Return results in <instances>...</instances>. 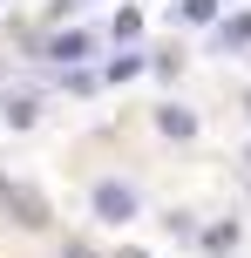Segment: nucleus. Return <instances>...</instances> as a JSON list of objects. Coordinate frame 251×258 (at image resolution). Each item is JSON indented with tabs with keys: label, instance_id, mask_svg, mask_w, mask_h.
I'll return each instance as SVG.
<instances>
[{
	"label": "nucleus",
	"instance_id": "nucleus-1",
	"mask_svg": "<svg viewBox=\"0 0 251 258\" xmlns=\"http://www.w3.org/2000/svg\"><path fill=\"white\" fill-rule=\"evenodd\" d=\"M0 204L14 211V224H27V231H48V204H41L34 190H21V183H7V177H0Z\"/></svg>",
	"mask_w": 251,
	"mask_h": 258
},
{
	"label": "nucleus",
	"instance_id": "nucleus-2",
	"mask_svg": "<svg viewBox=\"0 0 251 258\" xmlns=\"http://www.w3.org/2000/svg\"><path fill=\"white\" fill-rule=\"evenodd\" d=\"M95 211H102L109 224H129L136 218V190L129 183H95Z\"/></svg>",
	"mask_w": 251,
	"mask_h": 258
},
{
	"label": "nucleus",
	"instance_id": "nucleus-3",
	"mask_svg": "<svg viewBox=\"0 0 251 258\" xmlns=\"http://www.w3.org/2000/svg\"><path fill=\"white\" fill-rule=\"evenodd\" d=\"M89 54V34H61V41H48V61H81Z\"/></svg>",
	"mask_w": 251,
	"mask_h": 258
},
{
	"label": "nucleus",
	"instance_id": "nucleus-4",
	"mask_svg": "<svg viewBox=\"0 0 251 258\" xmlns=\"http://www.w3.org/2000/svg\"><path fill=\"white\" fill-rule=\"evenodd\" d=\"M217 41H224V48H244V41H251V14H238V21H217Z\"/></svg>",
	"mask_w": 251,
	"mask_h": 258
},
{
	"label": "nucleus",
	"instance_id": "nucleus-5",
	"mask_svg": "<svg viewBox=\"0 0 251 258\" xmlns=\"http://www.w3.org/2000/svg\"><path fill=\"white\" fill-rule=\"evenodd\" d=\"M177 21H217V0H177Z\"/></svg>",
	"mask_w": 251,
	"mask_h": 258
},
{
	"label": "nucleus",
	"instance_id": "nucleus-6",
	"mask_svg": "<svg viewBox=\"0 0 251 258\" xmlns=\"http://www.w3.org/2000/svg\"><path fill=\"white\" fill-rule=\"evenodd\" d=\"M129 75H143V54H122V61H109V82H129Z\"/></svg>",
	"mask_w": 251,
	"mask_h": 258
},
{
	"label": "nucleus",
	"instance_id": "nucleus-7",
	"mask_svg": "<svg viewBox=\"0 0 251 258\" xmlns=\"http://www.w3.org/2000/svg\"><path fill=\"white\" fill-rule=\"evenodd\" d=\"M116 34H122V41H136V34H143V14L122 7V14H116Z\"/></svg>",
	"mask_w": 251,
	"mask_h": 258
},
{
	"label": "nucleus",
	"instance_id": "nucleus-8",
	"mask_svg": "<svg viewBox=\"0 0 251 258\" xmlns=\"http://www.w3.org/2000/svg\"><path fill=\"white\" fill-rule=\"evenodd\" d=\"M163 129H170V136H190V129H197V122H190L184 109H163Z\"/></svg>",
	"mask_w": 251,
	"mask_h": 258
},
{
	"label": "nucleus",
	"instance_id": "nucleus-9",
	"mask_svg": "<svg viewBox=\"0 0 251 258\" xmlns=\"http://www.w3.org/2000/svg\"><path fill=\"white\" fill-rule=\"evenodd\" d=\"M122 258H143V251H122Z\"/></svg>",
	"mask_w": 251,
	"mask_h": 258
},
{
	"label": "nucleus",
	"instance_id": "nucleus-10",
	"mask_svg": "<svg viewBox=\"0 0 251 258\" xmlns=\"http://www.w3.org/2000/svg\"><path fill=\"white\" fill-rule=\"evenodd\" d=\"M244 109H251V95H244Z\"/></svg>",
	"mask_w": 251,
	"mask_h": 258
},
{
	"label": "nucleus",
	"instance_id": "nucleus-11",
	"mask_svg": "<svg viewBox=\"0 0 251 258\" xmlns=\"http://www.w3.org/2000/svg\"><path fill=\"white\" fill-rule=\"evenodd\" d=\"M244 156H251V150H244Z\"/></svg>",
	"mask_w": 251,
	"mask_h": 258
}]
</instances>
